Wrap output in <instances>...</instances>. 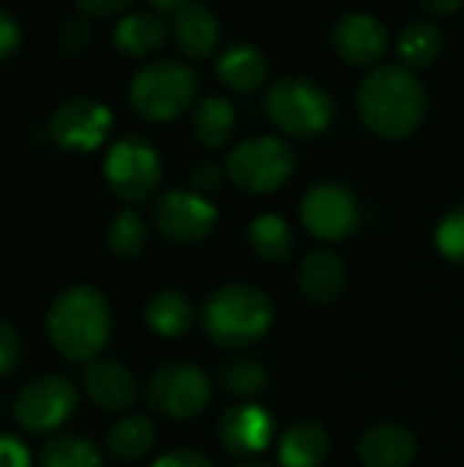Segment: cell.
Listing matches in <instances>:
<instances>
[{"label":"cell","instance_id":"6da1fadb","mask_svg":"<svg viewBox=\"0 0 464 467\" xmlns=\"http://www.w3.org/2000/svg\"><path fill=\"white\" fill-rule=\"evenodd\" d=\"M361 120L386 140L410 137L427 115L424 85L413 71L399 66H380L369 71L358 88Z\"/></svg>","mask_w":464,"mask_h":467},{"label":"cell","instance_id":"7a4b0ae2","mask_svg":"<svg viewBox=\"0 0 464 467\" xmlns=\"http://www.w3.org/2000/svg\"><path fill=\"white\" fill-rule=\"evenodd\" d=\"M112 331L109 301L88 285L60 293L46 312L49 345L68 361H93Z\"/></svg>","mask_w":464,"mask_h":467},{"label":"cell","instance_id":"3957f363","mask_svg":"<svg viewBox=\"0 0 464 467\" xmlns=\"http://www.w3.org/2000/svg\"><path fill=\"white\" fill-rule=\"evenodd\" d=\"M273 306L268 296L252 285H224L213 290L202 306V328L222 348H246L268 334Z\"/></svg>","mask_w":464,"mask_h":467},{"label":"cell","instance_id":"277c9868","mask_svg":"<svg viewBox=\"0 0 464 467\" xmlns=\"http://www.w3.org/2000/svg\"><path fill=\"white\" fill-rule=\"evenodd\" d=\"M197 96V74L178 60H156L142 66L129 88L131 109L150 120L164 123L191 107Z\"/></svg>","mask_w":464,"mask_h":467},{"label":"cell","instance_id":"5b68a950","mask_svg":"<svg viewBox=\"0 0 464 467\" xmlns=\"http://www.w3.org/2000/svg\"><path fill=\"white\" fill-rule=\"evenodd\" d=\"M265 115L293 137H317L334 120L331 96L306 77H282L265 90Z\"/></svg>","mask_w":464,"mask_h":467},{"label":"cell","instance_id":"8992f818","mask_svg":"<svg viewBox=\"0 0 464 467\" xmlns=\"http://www.w3.org/2000/svg\"><path fill=\"white\" fill-rule=\"evenodd\" d=\"M224 172L243 192L271 194L293 178L295 156L293 148L276 137H254L230 150Z\"/></svg>","mask_w":464,"mask_h":467},{"label":"cell","instance_id":"52a82bcc","mask_svg":"<svg viewBox=\"0 0 464 467\" xmlns=\"http://www.w3.org/2000/svg\"><path fill=\"white\" fill-rule=\"evenodd\" d=\"M104 178L123 202H145L159 189L161 159L145 137L129 134L107 150Z\"/></svg>","mask_w":464,"mask_h":467},{"label":"cell","instance_id":"ba28073f","mask_svg":"<svg viewBox=\"0 0 464 467\" xmlns=\"http://www.w3.org/2000/svg\"><path fill=\"white\" fill-rule=\"evenodd\" d=\"M148 405L170 419H191L211 402L208 375L186 361L159 367L145 386Z\"/></svg>","mask_w":464,"mask_h":467},{"label":"cell","instance_id":"9c48e42d","mask_svg":"<svg viewBox=\"0 0 464 467\" xmlns=\"http://www.w3.org/2000/svg\"><path fill=\"white\" fill-rule=\"evenodd\" d=\"M77 410V389L63 375H41L30 380L14 402V416L22 430L44 435L63 427Z\"/></svg>","mask_w":464,"mask_h":467},{"label":"cell","instance_id":"30bf717a","mask_svg":"<svg viewBox=\"0 0 464 467\" xmlns=\"http://www.w3.org/2000/svg\"><path fill=\"white\" fill-rule=\"evenodd\" d=\"M49 137L71 153H90L104 145L109 129H112V112L107 104L74 96L66 99L49 118Z\"/></svg>","mask_w":464,"mask_h":467},{"label":"cell","instance_id":"8fae6325","mask_svg":"<svg viewBox=\"0 0 464 467\" xmlns=\"http://www.w3.org/2000/svg\"><path fill=\"white\" fill-rule=\"evenodd\" d=\"M301 219L312 235L320 241H342L358 224V202L356 194L334 181L317 183L306 192L301 202Z\"/></svg>","mask_w":464,"mask_h":467},{"label":"cell","instance_id":"7c38bea8","mask_svg":"<svg viewBox=\"0 0 464 467\" xmlns=\"http://www.w3.org/2000/svg\"><path fill=\"white\" fill-rule=\"evenodd\" d=\"M156 230L175 244H197L211 235L216 208L197 192H167L153 208Z\"/></svg>","mask_w":464,"mask_h":467},{"label":"cell","instance_id":"4fadbf2b","mask_svg":"<svg viewBox=\"0 0 464 467\" xmlns=\"http://www.w3.org/2000/svg\"><path fill=\"white\" fill-rule=\"evenodd\" d=\"M331 44L345 63L364 68V66H375L386 55L388 30L377 16L353 11V14H345L342 19H336Z\"/></svg>","mask_w":464,"mask_h":467},{"label":"cell","instance_id":"5bb4252c","mask_svg":"<svg viewBox=\"0 0 464 467\" xmlns=\"http://www.w3.org/2000/svg\"><path fill=\"white\" fill-rule=\"evenodd\" d=\"M273 435V419L254 402H238L219 419V441L230 454L249 457L260 454Z\"/></svg>","mask_w":464,"mask_h":467},{"label":"cell","instance_id":"9a60e30c","mask_svg":"<svg viewBox=\"0 0 464 467\" xmlns=\"http://www.w3.org/2000/svg\"><path fill=\"white\" fill-rule=\"evenodd\" d=\"M82 389H85L88 400L107 413H120V410L131 408L137 400L134 375L123 364L109 361V358L88 361V367L82 372Z\"/></svg>","mask_w":464,"mask_h":467},{"label":"cell","instance_id":"2e32d148","mask_svg":"<svg viewBox=\"0 0 464 467\" xmlns=\"http://www.w3.org/2000/svg\"><path fill=\"white\" fill-rule=\"evenodd\" d=\"M219 19L202 3H189L172 16V38L178 49L191 60H205L219 47Z\"/></svg>","mask_w":464,"mask_h":467},{"label":"cell","instance_id":"e0dca14e","mask_svg":"<svg viewBox=\"0 0 464 467\" xmlns=\"http://www.w3.org/2000/svg\"><path fill=\"white\" fill-rule=\"evenodd\" d=\"M416 438L399 424H377L358 443L364 467H407L416 460Z\"/></svg>","mask_w":464,"mask_h":467},{"label":"cell","instance_id":"ac0fdd59","mask_svg":"<svg viewBox=\"0 0 464 467\" xmlns=\"http://www.w3.org/2000/svg\"><path fill=\"white\" fill-rule=\"evenodd\" d=\"M345 285H347V268L334 252L317 249L304 257L298 268V287L309 301L331 304L342 296Z\"/></svg>","mask_w":464,"mask_h":467},{"label":"cell","instance_id":"d6986e66","mask_svg":"<svg viewBox=\"0 0 464 467\" xmlns=\"http://www.w3.org/2000/svg\"><path fill=\"white\" fill-rule=\"evenodd\" d=\"M268 74V63L260 49L249 44H232L216 63V77L235 93H254Z\"/></svg>","mask_w":464,"mask_h":467},{"label":"cell","instance_id":"ffe728a7","mask_svg":"<svg viewBox=\"0 0 464 467\" xmlns=\"http://www.w3.org/2000/svg\"><path fill=\"white\" fill-rule=\"evenodd\" d=\"M167 41V25L159 14H129L115 25V47L126 57H148Z\"/></svg>","mask_w":464,"mask_h":467},{"label":"cell","instance_id":"44dd1931","mask_svg":"<svg viewBox=\"0 0 464 467\" xmlns=\"http://www.w3.org/2000/svg\"><path fill=\"white\" fill-rule=\"evenodd\" d=\"M331 451L328 432L314 421H298L293 424L279 446V462L282 467H320Z\"/></svg>","mask_w":464,"mask_h":467},{"label":"cell","instance_id":"7402d4cb","mask_svg":"<svg viewBox=\"0 0 464 467\" xmlns=\"http://www.w3.org/2000/svg\"><path fill=\"white\" fill-rule=\"evenodd\" d=\"M145 323L153 334L175 339L183 337L194 323V306L180 290H159L145 306Z\"/></svg>","mask_w":464,"mask_h":467},{"label":"cell","instance_id":"603a6c76","mask_svg":"<svg viewBox=\"0 0 464 467\" xmlns=\"http://www.w3.org/2000/svg\"><path fill=\"white\" fill-rule=\"evenodd\" d=\"M153 446H156V427L145 416L120 419L107 432V451L123 462H134L145 457Z\"/></svg>","mask_w":464,"mask_h":467},{"label":"cell","instance_id":"cb8c5ba5","mask_svg":"<svg viewBox=\"0 0 464 467\" xmlns=\"http://www.w3.org/2000/svg\"><path fill=\"white\" fill-rule=\"evenodd\" d=\"M235 131V109L222 96H205L194 107V134L205 148H222Z\"/></svg>","mask_w":464,"mask_h":467},{"label":"cell","instance_id":"d4e9b609","mask_svg":"<svg viewBox=\"0 0 464 467\" xmlns=\"http://www.w3.org/2000/svg\"><path fill=\"white\" fill-rule=\"evenodd\" d=\"M249 244H252V249L263 260H268V263H284L293 254L295 238H293L290 224L282 216L263 213L249 227Z\"/></svg>","mask_w":464,"mask_h":467},{"label":"cell","instance_id":"484cf974","mask_svg":"<svg viewBox=\"0 0 464 467\" xmlns=\"http://www.w3.org/2000/svg\"><path fill=\"white\" fill-rule=\"evenodd\" d=\"M41 467H104L98 446L82 435H57L52 438L38 457Z\"/></svg>","mask_w":464,"mask_h":467},{"label":"cell","instance_id":"4316f807","mask_svg":"<svg viewBox=\"0 0 464 467\" xmlns=\"http://www.w3.org/2000/svg\"><path fill=\"white\" fill-rule=\"evenodd\" d=\"M443 52V33L435 22L429 19H416L410 22L402 36H399V55L407 66L424 68L438 60Z\"/></svg>","mask_w":464,"mask_h":467},{"label":"cell","instance_id":"83f0119b","mask_svg":"<svg viewBox=\"0 0 464 467\" xmlns=\"http://www.w3.org/2000/svg\"><path fill=\"white\" fill-rule=\"evenodd\" d=\"M148 244V227L142 216L131 208L120 211L107 227V246L115 257H137Z\"/></svg>","mask_w":464,"mask_h":467},{"label":"cell","instance_id":"f1b7e54d","mask_svg":"<svg viewBox=\"0 0 464 467\" xmlns=\"http://www.w3.org/2000/svg\"><path fill=\"white\" fill-rule=\"evenodd\" d=\"M222 386L241 400L257 397L268 389V369L252 358H232L222 367Z\"/></svg>","mask_w":464,"mask_h":467},{"label":"cell","instance_id":"f546056e","mask_svg":"<svg viewBox=\"0 0 464 467\" xmlns=\"http://www.w3.org/2000/svg\"><path fill=\"white\" fill-rule=\"evenodd\" d=\"M90 41H93V27H90V22L85 16H68L60 25L57 38H55L57 52L63 57H79V55H85L88 47H90Z\"/></svg>","mask_w":464,"mask_h":467},{"label":"cell","instance_id":"4dcf8cb0","mask_svg":"<svg viewBox=\"0 0 464 467\" xmlns=\"http://www.w3.org/2000/svg\"><path fill=\"white\" fill-rule=\"evenodd\" d=\"M438 249L454 263H464V205L454 208L438 227Z\"/></svg>","mask_w":464,"mask_h":467},{"label":"cell","instance_id":"1f68e13d","mask_svg":"<svg viewBox=\"0 0 464 467\" xmlns=\"http://www.w3.org/2000/svg\"><path fill=\"white\" fill-rule=\"evenodd\" d=\"M22 358V339L14 326L0 320V378L11 375Z\"/></svg>","mask_w":464,"mask_h":467},{"label":"cell","instance_id":"d6a6232c","mask_svg":"<svg viewBox=\"0 0 464 467\" xmlns=\"http://www.w3.org/2000/svg\"><path fill=\"white\" fill-rule=\"evenodd\" d=\"M19 41H22V30H19L14 14H8L0 5V63L8 60L19 49Z\"/></svg>","mask_w":464,"mask_h":467},{"label":"cell","instance_id":"836d02e7","mask_svg":"<svg viewBox=\"0 0 464 467\" xmlns=\"http://www.w3.org/2000/svg\"><path fill=\"white\" fill-rule=\"evenodd\" d=\"M224 175H227V172H224L222 167H216V164H211V161H202V164H197V167L191 170V183H194L197 194H211V192H216V189L222 186Z\"/></svg>","mask_w":464,"mask_h":467},{"label":"cell","instance_id":"e575fe53","mask_svg":"<svg viewBox=\"0 0 464 467\" xmlns=\"http://www.w3.org/2000/svg\"><path fill=\"white\" fill-rule=\"evenodd\" d=\"M0 467H30V451L14 435H0Z\"/></svg>","mask_w":464,"mask_h":467},{"label":"cell","instance_id":"d590c367","mask_svg":"<svg viewBox=\"0 0 464 467\" xmlns=\"http://www.w3.org/2000/svg\"><path fill=\"white\" fill-rule=\"evenodd\" d=\"M85 16H115L134 5V0H74Z\"/></svg>","mask_w":464,"mask_h":467},{"label":"cell","instance_id":"8d00e7d4","mask_svg":"<svg viewBox=\"0 0 464 467\" xmlns=\"http://www.w3.org/2000/svg\"><path fill=\"white\" fill-rule=\"evenodd\" d=\"M153 467H213V462L208 457H202L200 451L175 449V451H167L164 457H159Z\"/></svg>","mask_w":464,"mask_h":467},{"label":"cell","instance_id":"74e56055","mask_svg":"<svg viewBox=\"0 0 464 467\" xmlns=\"http://www.w3.org/2000/svg\"><path fill=\"white\" fill-rule=\"evenodd\" d=\"M429 14H454V11H459L462 8L464 0H418Z\"/></svg>","mask_w":464,"mask_h":467},{"label":"cell","instance_id":"f35d334b","mask_svg":"<svg viewBox=\"0 0 464 467\" xmlns=\"http://www.w3.org/2000/svg\"><path fill=\"white\" fill-rule=\"evenodd\" d=\"M159 11H164V14H175V11H180L183 5H189L191 0H150Z\"/></svg>","mask_w":464,"mask_h":467},{"label":"cell","instance_id":"ab89813d","mask_svg":"<svg viewBox=\"0 0 464 467\" xmlns=\"http://www.w3.org/2000/svg\"><path fill=\"white\" fill-rule=\"evenodd\" d=\"M238 467H268V465H263V462H243V465H238Z\"/></svg>","mask_w":464,"mask_h":467}]
</instances>
